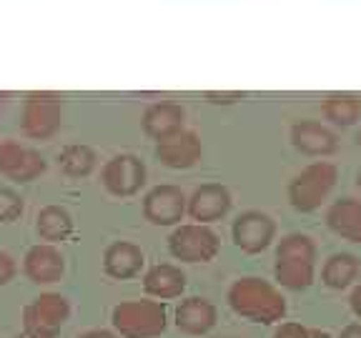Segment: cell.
<instances>
[{
  "label": "cell",
  "mask_w": 361,
  "mask_h": 338,
  "mask_svg": "<svg viewBox=\"0 0 361 338\" xmlns=\"http://www.w3.org/2000/svg\"><path fill=\"white\" fill-rule=\"evenodd\" d=\"M228 306L236 315L251 323L271 326L286 315V299L274 283L259 276H243L228 288Z\"/></svg>",
  "instance_id": "6da1fadb"
},
{
  "label": "cell",
  "mask_w": 361,
  "mask_h": 338,
  "mask_svg": "<svg viewBox=\"0 0 361 338\" xmlns=\"http://www.w3.org/2000/svg\"><path fill=\"white\" fill-rule=\"evenodd\" d=\"M274 276L288 291H306L316 276V243L306 233H288L276 248Z\"/></svg>",
  "instance_id": "7a4b0ae2"
},
{
  "label": "cell",
  "mask_w": 361,
  "mask_h": 338,
  "mask_svg": "<svg viewBox=\"0 0 361 338\" xmlns=\"http://www.w3.org/2000/svg\"><path fill=\"white\" fill-rule=\"evenodd\" d=\"M121 338H158L169 326L164 301H123L111 313Z\"/></svg>",
  "instance_id": "3957f363"
},
{
  "label": "cell",
  "mask_w": 361,
  "mask_h": 338,
  "mask_svg": "<svg viewBox=\"0 0 361 338\" xmlns=\"http://www.w3.org/2000/svg\"><path fill=\"white\" fill-rule=\"evenodd\" d=\"M336 178H338V170L334 163L319 161V163L306 165L288 183V203H291V208L299 211V213L316 211L329 198V193L334 191Z\"/></svg>",
  "instance_id": "277c9868"
},
{
  "label": "cell",
  "mask_w": 361,
  "mask_h": 338,
  "mask_svg": "<svg viewBox=\"0 0 361 338\" xmlns=\"http://www.w3.org/2000/svg\"><path fill=\"white\" fill-rule=\"evenodd\" d=\"M71 318V303L61 293H40L23 308V331L33 338H56Z\"/></svg>",
  "instance_id": "5b68a950"
},
{
  "label": "cell",
  "mask_w": 361,
  "mask_h": 338,
  "mask_svg": "<svg viewBox=\"0 0 361 338\" xmlns=\"http://www.w3.org/2000/svg\"><path fill=\"white\" fill-rule=\"evenodd\" d=\"M169 251L183 263H209L219 256L221 241L206 223H183L171 233Z\"/></svg>",
  "instance_id": "8992f818"
},
{
  "label": "cell",
  "mask_w": 361,
  "mask_h": 338,
  "mask_svg": "<svg viewBox=\"0 0 361 338\" xmlns=\"http://www.w3.org/2000/svg\"><path fill=\"white\" fill-rule=\"evenodd\" d=\"M61 101L58 93H28L25 106L20 113V128L23 133L33 141H48L58 133L63 123Z\"/></svg>",
  "instance_id": "52a82bcc"
},
{
  "label": "cell",
  "mask_w": 361,
  "mask_h": 338,
  "mask_svg": "<svg viewBox=\"0 0 361 338\" xmlns=\"http://www.w3.org/2000/svg\"><path fill=\"white\" fill-rule=\"evenodd\" d=\"M101 180L108 193L118 198L135 196L146 186V165L141 158L123 153V156H113L111 161H106L101 170Z\"/></svg>",
  "instance_id": "ba28073f"
},
{
  "label": "cell",
  "mask_w": 361,
  "mask_h": 338,
  "mask_svg": "<svg viewBox=\"0 0 361 338\" xmlns=\"http://www.w3.org/2000/svg\"><path fill=\"white\" fill-rule=\"evenodd\" d=\"M233 243H236L238 251L248 256L264 254L266 248L271 246V241L276 238V223L269 213H261V211H246L233 220L231 228Z\"/></svg>",
  "instance_id": "9c48e42d"
},
{
  "label": "cell",
  "mask_w": 361,
  "mask_h": 338,
  "mask_svg": "<svg viewBox=\"0 0 361 338\" xmlns=\"http://www.w3.org/2000/svg\"><path fill=\"white\" fill-rule=\"evenodd\" d=\"M45 158L35 148L20 146L16 141L0 143V173L16 183H30L45 173Z\"/></svg>",
  "instance_id": "30bf717a"
},
{
  "label": "cell",
  "mask_w": 361,
  "mask_h": 338,
  "mask_svg": "<svg viewBox=\"0 0 361 338\" xmlns=\"http://www.w3.org/2000/svg\"><path fill=\"white\" fill-rule=\"evenodd\" d=\"M188 211V198L178 186H156L143 198V215L153 225H176Z\"/></svg>",
  "instance_id": "8fae6325"
},
{
  "label": "cell",
  "mask_w": 361,
  "mask_h": 338,
  "mask_svg": "<svg viewBox=\"0 0 361 338\" xmlns=\"http://www.w3.org/2000/svg\"><path fill=\"white\" fill-rule=\"evenodd\" d=\"M201 141L198 135L191 133V130H178V133L169 135V138H161L156 146V158L166 168L173 170H183L191 168L201 161Z\"/></svg>",
  "instance_id": "7c38bea8"
},
{
  "label": "cell",
  "mask_w": 361,
  "mask_h": 338,
  "mask_svg": "<svg viewBox=\"0 0 361 338\" xmlns=\"http://www.w3.org/2000/svg\"><path fill=\"white\" fill-rule=\"evenodd\" d=\"M63 270H66V261L53 243H38L23 258V273L28 276V281L38 283V286L61 281Z\"/></svg>",
  "instance_id": "4fadbf2b"
},
{
  "label": "cell",
  "mask_w": 361,
  "mask_h": 338,
  "mask_svg": "<svg viewBox=\"0 0 361 338\" xmlns=\"http://www.w3.org/2000/svg\"><path fill=\"white\" fill-rule=\"evenodd\" d=\"M231 211V193L219 183H206L188 198V215L196 223H214Z\"/></svg>",
  "instance_id": "5bb4252c"
},
{
  "label": "cell",
  "mask_w": 361,
  "mask_h": 338,
  "mask_svg": "<svg viewBox=\"0 0 361 338\" xmlns=\"http://www.w3.org/2000/svg\"><path fill=\"white\" fill-rule=\"evenodd\" d=\"M291 143L293 148L304 156L311 158H324L336 153L338 141L336 133L331 128H326L324 123H316V120H301V123L291 125Z\"/></svg>",
  "instance_id": "9a60e30c"
},
{
  "label": "cell",
  "mask_w": 361,
  "mask_h": 338,
  "mask_svg": "<svg viewBox=\"0 0 361 338\" xmlns=\"http://www.w3.org/2000/svg\"><path fill=\"white\" fill-rule=\"evenodd\" d=\"M216 321H219L216 306L201 296L180 301V306L176 308V328L186 336H203L216 326Z\"/></svg>",
  "instance_id": "2e32d148"
},
{
  "label": "cell",
  "mask_w": 361,
  "mask_h": 338,
  "mask_svg": "<svg viewBox=\"0 0 361 338\" xmlns=\"http://www.w3.org/2000/svg\"><path fill=\"white\" fill-rule=\"evenodd\" d=\"M183 120H186V111L178 103H153L143 113V133L153 141L169 138V135L183 130Z\"/></svg>",
  "instance_id": "e0dca14e"
},
{
  "label": "cell",
  "mask_w": 361,
  "mask_h": 338,
  "mask_svg": "<svg viewBox=\"0 0 361 338\" xmlns=\"http://www.w3.org/2000/svg\"><path fill=\"white\" fill-rule=\"evenodd\" d=\"M141 268H143V251L135 243L128 241L111 243L106 248V254H103V270L111 278L126 281V278L138 276Z\"/></svg>",
  "instance_id": "ac0fdd59"
},
{
  "label": "cell",
  "mask_w": 361,
  "mask_h": 338,
  "mask_svg": "<svg viewBox=\"0 0 361 338\" xmlns=\"http://www.w3.org/2000/svg\"><path fill=\"white\" fill-rule=\"evenodd\" d=\"M143 291L158 301L178 299L186 291V273L173 263H158L143 276Z\"/></svg>",
  "instance_id": "d6986e66"
},
{
  "label": "cell",
  "mask_w": 361,
  "mask_h": 338,
  "mask_svg": "<svg viewBox=\"0 0 361 338\" xmlns=\"http://www.w3.org/2000/svg\"><path fill=\"white\" fill-rule=\"evenodd\" d=\"M326 225L349 243H361V201L356 198H341L334 201L326 211Z\"/></svg>",
  "instance_id": "ffe728a7"
},
{
  "label": "cell",
  "mask_w": 361,
  "mask_h": 338,
  "mask_svg": "<svg viewBox=\"0 0 361 338\" xmlns=\"http://www.w3.org/2000/svg\"><path fill=\"white\" fill-rule=\"evenodd\" d=\"M361 261L354 254H334L322 268V283L334 291H344L359 278Z\"/></svg>",
  "instance_id": "44dd1931"
},
{
  "label": "cell",
  "mask_w": 361,
  "mask_h": 338,
  "mask_svg": "<svg viewBox=\"0 0 361 338\" xmlns=\"http://www.w3.org/2000/svg\"><path fill=\"white\" fill-rule=\"evenodd\" d=\"M35 228H38V236L43 241L58 243L66 241L73 233V218L61 206H45L38 213V218H35Z\"/></svg>",
  "instance_id": "7402d4cb"
},
{
  "label": "cell",
  "mask_w": 361,
  "mask_h": 338,
  "mask_svg": "<svg viewBox=\"0 0 361 338\" xmlns=\"http://www.w3.org/2000/svg\"><path fill=\"white\" fill-rule=\"evenodd\" d=\"M322 108L326 120H331L334 125H341V128H349L361 118V101L354 93H329Z\"/></svg>",
  "instance_id": "603a6c76"
},
{
  "label": "cell",
  "mask_w": 361,
  "mask_h": 338,
  "mask_svg": "<svg viewBox=\"0 0 361 338\" xmlns=\"http://www.w3.org/2000/svg\"><path fill=\"white\" fill-rule=\"evenodd\" d=\"M58 165L66 175L71 178H85L90 175V170L96 168V153L90 151L88 146H80V143H71L61 151L58 156Z\"/></svg>",
  "instance_id": "cb8c5ba5"
},
{
  "label": "cell",
  "mask_w": 361,
  "mask_h": 338,
  "mask_svg": "<svg viewBox=\"0 0 361 338\" xmlns=\"http://www.w3.org/2000/svg\"><path fill=\"white\" fill-rule=\"evenodd\" d=\"M23 213V198L11 188H0V223H13Z\"/></svg>",
  "instance_id": "d4e9b609"
},
{
  "label": "cell",
  "mask_w": 361,
  "mask_h": 338,
  "mask_svg": "<svg viewBox=\"0 0 361 338\" xmlns=\"http://www.w3.org/2000/svg\"><path fill=\"white\" fill-rule=\"evenodd\" d=\"M243 96L246 93H241V90H209L206 93V101L209 103H214V106H231V103H238V101H243Z\"/></svg>",
  "instance_id": "484cf974"
},
{
  "label": "cell",
  "mask_w": 361,
  "mask_h": 338,
  "mask_svg": "<svg viewBox=\"0 0 361 338\" xmlns=\"http://www.w3.org/2000/svg\"><path fill=\"white\" fill-rule=\"evenodd\" d=\"M16 273H18V265L13 261V256L6 254V251H0V286H8L16 278Z\"/></svg>",
  "instance_id": "4316f807"
},
{
  "label": "cell",
  "mask_w": 361,
  "mask_h": 338,
  "mask_svg": "<svg viewBox=\"0 0 361 338\" xmlns=\"http://www.w3.org/2000/svg\"><path fill=\"white\" fill-rule=\"evenodd\" d=\"M274 338H309V328H304L301 323H281L274 331Z\"/></svg>",
  "instance_id": "83f0119b"
},
{
  "label": "cell",
  "mask_w": 361,
  "mask_h": 338,
  "mask_svg": "<svg viewBox=\"0 0 361 338\" xmlns=\"http://www.w3.org/2000/svg\"><path fill=\"white\" fill-rule=\"evenodd\" d=\"M349 306H351V311H354L356 318H361V283L354 288V291H351V296H349Z\"/></svg>",
  "instance_id": "f1b7e54d"
},
{
  "label": "cell",
  "mask_w": 361,
  "mask_h": 338,
  "mask_svg": "<svg viewBox=\"0 0 361 338\" xmlns=\"http://www.w3.org/2000/svg\"><path fill=\"white\" fill-rule=\"evenodd\" d=\"M338 338H361V323H349V326L341 328Z\"/></svg>",
  "instance_id": "f546056e"
},
{
  "label": "cell",
  "mask_w": 361,
  "mask_h": 338,
  "mask_svg": "<svg viewBox=\"0 0 361 338\" xmlns=\"http://www.w3.org/2000/svg\"><path fill=\"white\" fill-rule=\"evenodd\" d=\"M78 338H121V336H116V333L106 331V328H93V331H85V333H80Z\"/></svg>",
  "instance_id": "4dcf8cb0"
},
{
  "label": "cell",
  "mask_w": 361,
  "mask_h": 338,
  "mask_svg": "<svg viewBox=\"0 0 361 338\" xmlns=\"http://www.w3.org/2000/svg\"><path fill=\"white\" fill-rule=\"evenodd\" d=\"M309 338H331V333L322 331V328H309Z\"/></svg>",
  "instance_id": "1f68e13d"
},
{
  "label": "cell",
  "mask_w": 361,
  "mask_h": 338,
  "mask_svg": "<svg viewBox=\"0 0 361 338\" xmlns=\"http://www.w3.org/2000/svg\"><path fill=\"white\" fill-rule=\"evenodd\" d=\"M8 98H11V93H0V108L6 106V103H8Z\"/></svg>",
  "instance_id": "d6a6232c"
},
{
  "label": "cell",
  "mask_w": 361,
  "mask_h": 338,
  "mask_svg": "<svg viewBox=\"0 0 361 338\" xmlns=\"http://www.w3.org/2000/svg\"><path fill=\"white\" fill-rule=\"evenodd\" d=\"M356 146H359V151H361V130L356 133Z\"/></svg>",
  "instance_id": "836d02e7"
},
{
  "label": "cell",
  "mask_w": 361,
  "mask_h": 338,
  "mask_svg": "<svg viewBox=\"0 0 361 338\" xmlns=\"http://www.w3.org/2000/svg\"><path fill=\"white\" fill-rule=\"evenodd\" d=\"M356 186H359V191H361V170H359V175H356Z\"/></svg>",
  "instance_id": "e575fe53"
},
{
  "label": "cell",
  "mask_w": 361,
  "mask_h": 338,
  "mask_svg": "<svg viewBox=\"0 0 361 338\" xmlns=\"http://www.w3.org/2000/svg\"><path fill=\"white\" fill-rule=\"evenodd\" d=\"M18 338H33V336H28V333H23V336H18Z\"/></svg>",
  "instance_id": "d590c367"
}]
</instances>
